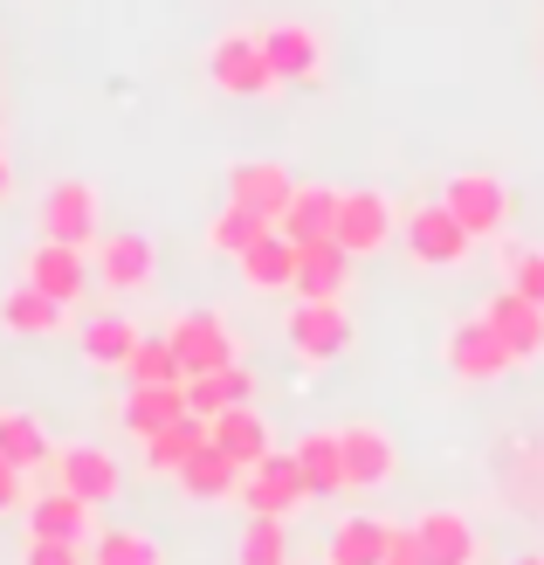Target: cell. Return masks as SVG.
Returning <instances> with one entry per match:
<instances>
[{
  "mask_svg": "<svg viewBox=\"0 0 544 565\" xmlns=\"http://www.w3.org/2000/svg\"><path fill=\"white\" fill-rule=\"evenodd\" d=\"M338 207H345V193H338V186H297L276 228L290 235L297 248L303 242H324V235H338Z\"/></svg>",
  "mask_w": 544,
  "mask_h": 565,
  "instance_id": "obj_23",
  "label": "cell"
},
{
  "mask_svg": "<svg viewBox=\"0 0 544 565\" xmlns=\"http://www.w3.org/2000/svg\"><path fill=\"white\" fill-rule=\"evenodd\" d=\"M263 55H269L276 83H310L324 70V35L310 21H269L263 28Z\"/></svg>",
  "mask_w": 544,
  "mask_h": 565,
  "instance_id": "obj_15",
  "label": "cell"
},
{
  "mask_svg": "<svg viewBox=\"0 0 544 565\" xmlns=\"http://www.w3.org/2000/svg\"><path fill=\"white\" fill-rule=\"evenodd\" d=\"M0 324H8L14 338H55V331H70V303H55L49 290H35V282H14L8 297H0Z\"/></svg>",
  "mask_w": 544,
  "mask_h": 565,
  "instance_id": "obj_21",
  "label": "cell"
},
{
  "mask_svg": "<svg viewBox=\"0 0 544 565\" xmlns=\"http://www.w3.org/2000/svg\"><path fill=\"white\" fill-rule=\"evenodd\" d=\"M21 565H90V545H55V539H28Z\"/></svg>",
  "mask_w": 544,
  "mask_h": 565,
  "instance_id": "obj_37",
  "label": "cell"
},
{
  "mask_svg": "<svg viewBox=\"0 0 544 565\" xmlns=\"http://www.w3.org/2000/svg\"><path fill=\"white\" fill-rule=\"evenodd\" d=\"M166 345H173L180 373L200 380V373H221V365H235V324H227L221 310H180V318L166 324Z\"/></svg>",
  "mask_w": 544,
  "mask_h": 565,
  "instance_id": "obj_3",
  "label": "cell"
},
{
  "mask_svg": "<svg viewBox=\"0 0 544 565\" xmlns=\"http://www.w3.org/2000/svg\"><path fill=\"white\" fill-rule=\"evenodd\" d=\"M380 565H427L420 531H414V524H393V531H386V558H380Z\"/></svg>",
  "mask_w": 544,
  "mask_h": 565,
  "instance_id": "obj_38",
  "label": "cell"
},
{
  "mask_svg": "<svg viewBox=\"0 0 544 565\" xmlns=\"http://www.w3.org/2000/svg\"><path fill=\"white\" fill-rule=\"evenodd\" d=\"M297 462L310 476V490L318 497H345L352 490V469H345V441H338V428H318L297 441Z\"/></svg>",
  "mask_w": 544,
  "mask_h": 565,
  "instance_id": "obj_28",
  "label": "cell"
},
{
  "mask_svg": "<svg viewBox=\"0 0 544 565\" xmlns=\"http://www.w3.org/2000/svg\"><path fill=\"white\" fill-rule=\"evenodd\" d=\"M214 448H221V456H235L242 469H255L276 441H269V420L255 414V407H227V414L214 420Z\"/></svg>",
  "mask_w": 544,
  "mask_h": 565,
  "instance_id": "obj_31",
  "label": "cell"
},
{
  "mask_svg": "<svg viewBox=\"0 0 544 565\" xmlns=\"http://www.w3.org/2000/svg\"><path fill=\"white\" fill-rule=\"evenodd\" d=\"M414 531H420V552H427V565H482V539H476V524L462 518V511H420L414 518Z\"/></svg>",
  "mask_w": 544,
  "mask_h": 565,
  "instance_id": "obj_16",
  "label": "cell"
},
{
  "mask_svg": "<svg viewBox=\"0 0 544 565\" xmlns=\"http://www.w3.org/2000/svg\"><path fill=\"white\" fill-rule=\"evenodd\" d=\"M255 401V373L235 359V365H221V373H200V380H186V414H200V420H221L227 407H248Z\"/></svg>",
  "mask_w": 544,
  "mask_h": 565,
  "instance_id": "obj_24",
  "label": "cell"
},
{
  "mask_svg": "<svg viewBox=\"0 0 544 565\" xmlns=\"http://www.w3.org/2000/svg\"><path fill=\"white\" fill-rule=\"evenodd\" d=\"M76 338H83V359H90L97 373H125L131 352L146 345V331H138L125 310H97L90 324H76Z\"/></svg>",
  "mask_w": 544,
  "mask_h": 565,
  "instance_id": "obj_19",
  "label": "cell"
},
{
  "mask_svg": "<svg viewBox=\"0 0 544 565\" xmlns=\"http://www.w3.org/2000/svg\"><path fill=\"white\" fill-rule=\"evenodd\" d=\"M518 565H544V552H531V558H518Z\"/></svg>",
  "mask_w": 544,
  "mask_h": 565,
  "instance_id": "obj_41",
  "label": "cell"
},
{
  "mask_svg": "<svg viewBox=\"0 0 544 565\" xmlns=\"http://www.w3.org/2000/svg\"><path fill=\"white\" fill-rule=\"evenodd\" d=\"M399 235H407V256H414L420 269H462V263H469V248H476V235H469L441 201L414 207L407 221H399Z\"/></svg>",
  "mask_w": 544,
  "mask_h": 565,
  "instance_id": "obj_5",
  "label": "cell"
},
{
  "mask_svg": "<svg viewBox=\"0 0 544 565\" xmlns=\"http://www.w3.org/2000/svg\"><path fill=\"white\" fill-rule=\"evenodd\" d=\"M510 290L544 303V248H518V256H510Z\"/></svg>",
  "mask_w": 544,
  "mask_h": 565,
  "instance_id": "obj_36",
  "label": "cell"
},
{
  "mask_svg": "<svg viewBox=\"0 0 544 565\" xmlns=\"http://www.w3.org/2000/svg\"><path fill=\"white\" fill-rule=\"evenodd\" d=\"M393 235H399V207L386 201L380 186H352L345 207H338V248L359 263V256H380Z\"/></svg>",
  "mask_w": 544,
  "mask_h": 565,
  "instance_id": "obj_9",
  "label": "cell"
},
{
  "mask_svg": "<svg viewBox=\"0 0 544 565\" xmlns=\"http://www.w3.org/2000/svg\"><path fill=\"white\" fill-rule=\"evenodd\" d=\"M482 324H490L510 352H518V365H531V359H544V303H531V297H518L503 282L497 297H482V310H476Z\"/></svg>",
  "mask_w": 544,
  "mask_h": 565,
  "instance_id": "obj_14",
  "label": "cell"
},
{
  "mask_svg": "<svg viewBox=\"0 0 544 565\" xmlns=\"http://www.w3.org/2000/svg\"><path fill=\"white\" fill-rule=\"evenodd\" d=\"M242 476H248V469L207 441V448H200V456L180 469V490H186L193 503H227V497H242Z\"/></svg>",
  "mask_w": 544,
  "mask_h": 565,
  "instance_id": "obj_27",
  "label": "cell"
},
{
  "mask_svg": "<svg viewBox=\"0 0 544 565\" xmlns=\"http://www.w3.org/2000/svg\"><path fill=\"white\" fill-rule=\"evenodd\" d=\"M0 456H8L21 476H35L55 462V435H49V420L42 414H28V407H0Z\"/></svg>",
  "mask_w": 544,
  "mask_h": 565,
  "instance_id": "obj_22",
  "label": "cell"
},
{
  "mask_svg": "<svg viewBox=\"0 0 544 565\" xmlns=\"http://www.w3.org/2000/svg\"><path fill=\"white\" fill-rule=\"evenodd\" d=\"M8 193H14V166L0 159V201H8Z\"/></svg>",
  "mask_w": 544,
  "mask_h": 565,
  "instance_id": "obj_40",
  "label": "cell"
},
{
  "mask_svg": "<svg viewBox=\"0 0 544 565\" xmlns=\"http://www.w3.org/2000/svg\"><path fill=\"white\" fill-rule=\"evenodd\" d=\"M242 282H248V290H297V242L282 235V228L263 235L242 256Z\"/></svg>",
  "mask_w": 544,
  "mask_h": 565,
  "instance_id": "obj_30",
  "label": "cell"
},
{
  "mask_svg": "<svg viewBox=\"0 0 544 565\" xmlns=\"http://www.w3.org/2000/svg\"><path fill=\"white\" fill-rule=\"evenodd\" d=\"M441 359H448V373L469 380V386H490V380H510V373H518V352H510L482 318H462V324H455L448 345H441Z\"/></svg>",
  "mask_w": 544,
  "mask_h": 565,
  "instance_id": "obj_7",
  "label": "cell"
},
{
  "mask_svg": "<svg viewBox=\"0 0 544 565\" xmlns=\"http://www.w3.org/2000/svg\"><path fill=\"white\" fill-rule=\"evenodd\" d=\"M345 282H352V256L338 248V235L297 248V297H345Z\"/></svg>",
  "mask_w": 544,
  "mask_h": 565,
  "instance_id": "obj_25",
  "label": "cell"
},
{
  "mask_svg": "<svg viewBox=\"0 0 544 565\" xmlns=\"http://www.w3.org/2000/svg\"><path fill=\"white\" fill-rule=\"evenodd\" d=\"M125 380H131V386H166V380H186V373H180V359H173V345H166V338H146V345L131 352Z\"/></svg>",
  "mask_w": 544,
  "mask_h": 565,
  "instance_id": "obj_35",
  "label": "cell"
},
{
  "mask_svg": "<svg viewBox=\"0 0 544 565\" xmlns=\"http://www.w3.org/2000/svg\"><path fill=\"white\" fill-rule=\"evenodd\" d=\"M90 565H166V552H159L152 531H138V524H104L90 539Z\"/></svg>",
  "mask_w": 544,
  "mask_h": 565,
  "instance_id": "obj_33",
  "label": "cell"
},
{
  "mask_svg": "<svg viewBox=\"0 0 544 565\" xmlns=\"http://www.w3.org/2000/svg\"><path fill=\"white\" fill-rule=\"evenodd\" d=\"M55 483L63 490H76L83 503H110L125 490V462L110 456V448H97V441H70V448H55Z\"/></svg>",
  "mask_w": 544,
  "mask_h": 565,
  "instance_id": "obj_11",
  "label": "cell"
},
{
  "mask_svg": "<svg viewBox=\"0 0 544 565\" xmlns=\"http://www.w3.org/2000/svg\"><path fill=\"white\" fill-rule=\"evenodd\" d=\"M42 242H70V248H97L104 242V193L90 180H55L35 207Z\"/></svg>",
  "mask_w": 544,
  "mask_h": 565,
  "instance_id": "obj_1",
  "label": "cell"
},
{
  "mask_svg": "<svg viewBox=\"0 0 544 565\" xmlns=\"http://www.w3.org/2000/svg\"><path fill=\"white\" fill-rule=\"evenodd\" d=\"M310 497H318V490H310V476H303V462H297V448H269V456L242 476V503H248V518H297Z\"/></svg>",
  "mask_w": 544,
  "mask_h": 565,
  "instance_id": "obj_2",
  "label": "cell"
},
{
  "mask_svg": "<svg viewBox=\"0 0 544 565\" xmlns=\"http://www.w3.org/2000/svg\"><path fill=\"white\" fill-rule=\"evenodd\" d=\"M207 441H214V420L180 414V420H166L159 435H146V441H138V456H146V469H152V476H180V469H186V462H193Z\"/></svg>",
  "mask_w": 544,
  "mask_h": 565,
  "instance_id": "obj_18",
  "label": "cell"
},
{
  "mask_svg": "<svg viewBox=\"0 0 544 565\" xmlns=\"http://www.w3.org/2000/svg\"><path fill=\"white\" fill-rule=\"evenodd\" d=\"M290 193H297V180L282 173L276 159H242L235 173H227V201H242V207L269 214V221H282V207H290Z\"/></svg>",
  "mask_w": 544,
  "mask_h": 565,
  "instance_id": "obj_20",
  "label": "cell"
},
{
  "mask_svg": "<svg viewBox=\"0 0 544 565\" xmlns=\"http://www.w3.org/2000/svg\"><path fill=\"white\" fill-rule=\"evenodd\" d=\"M441 207L462 221L476 242H497V235L510 228V186H503L497 173H455V180L441 186Z\"/></svg>",
  "mask_w": 544,
  "mask_h": 565,
  "instance_id": "obj_6",
  "label": "cell"
},
{
  "mask_svg": "<svg viewBox=\"0 0 544 565\" xmlns=\"http://www.w3.org/2000/svg\"><path fill=\"white\" fill-rule=\"evenodd\" d=\"M180 414H186V380H166V386H131L118 420H125V435L146 441V435H159L166 420H180Z\"/></svg>",
  "mask_w": 544,
  "mask_h": 565,
  "instance_id": "obj_26",
  "label": "cell"
},
{
  "mask_svg": "<svg viewBox=\"0 0 544 565\" xmlns=\"http://www.w3.org/2000/svg\"><path fill=\"white\" fill-rule=\"evenodd\" d=\"M338 441H345L352 490H380V483H393L399 448H393V435H386V428H372V420H352V428H338Z\"/></svg>",
  "mask_w": 544,
  "mask_h": 565,
  "instance_id": "obj_17",
  "label": "cell"
},
{
  "mask_svg": "<svg viewBox=\"0 0 544 565\" xmlns=\"http://www.w3.org/2000/svg\"><path fill=\"white\" fill-rule=\"evenodd\" d=\"M386 518H338L324 539V565H380L386 558Z\"/></svg>",
  "mask_w": 544,
  "mask_h": 565,
  "instance_id": "obj_29",
  "label": "cell"
},
{
  "mask_svg": "<svg viewBox=\"0 0 544 565\" xmlns=\"http://www.w3.org/2000/svg\"><path fill=\"white\" fill-rule=\"evenodd\" d=\"M235 558L242 565H290V518H248Z\"/></svg>",
  "mask_w": 544,
  "mask_h": 565,
  "instance_id": "obj_34",
  "label": "cell"
},
{
  "mask_svg": "<svg viewBox=\"0 0 544 565\" xmlns=\"http://www.w3.org/2000/svg\"><path fill=\"white\" fill-rule=\"evenodd\" d=\"M263 235H276V221L255 214V207H242V201H227V207L207 221V248H214V256H235V263H242Z\"/></svg>",
  "mask_w": 544,
  "mask_h": 565,
  "instance_id": "obj_32",
  "label": "cell"
},
{
  "mask_svg": "<svg viewBox=\"0 0 544 565\" xmlns=\"http://www.w3.org/2000/svg\"><path fill=\"white\" fill-rule=\"evenodd\" d=\"M90 263H97V282H110L118 297H138V290H152V276H159V248L152 235H104L90 248Z\"/></svg>",
  "mask_w": 544,
  "mask_h": 565,
  "instance_id": "obj_13",
  "label": "cell"
},
{
  "mask_svg": "<svg viewBox=\"0 0 544 565\" xmlns=\"http://www.w3.org/2000/svg\"><path fill=\"white\" fill-rule=\"evenodd\" d=\"M28 539H55V545H90L97 539V503H83L76 490H35L28 497Z\"/></svg>",
  "mask_w": 544,
  "mask_h": 565,
  "instance_id": "obj_12",
  "label": "cell"
},
{
  "mask_svg": "<svg viewBox=\"0 0 544 565\" xmlns=\"http://www.w3.org/2000/svg\"><path fill=\"white\" fill-rule=\"evenodd\" d=\"M28 282H35V290H49L55 303H83V290H90L97 282V263H90V248H70V242H35L28 248Z\"/></svg>",
  "mask_w": 544,
  "mask_h": 565,
  "instance_id": "obj_10",
  "label": "cell"
},
{
  "mask_svg": "<svg viewBox=\"0 0 544 565\" xmlns=\"http://www.w3.org/2000/svg\"><path fill=\"white\" fill-rule=\"evenodd\" d=\"M14 511H28V476L0 456V518H14Z\"/></svg>",
  "mask_w": 544,
  "mask_h": 565,
  "instance_id": "obj_39",
  "label": "cell"
},
{
  "mask_svg": "<svg viewBox=\"0 0 544 565\" xmlns=\"http://www.w3.org/2000/svg\"><path fill=\"white\" fill-rule=\"evenodd\" d=\"M290 352L303 365H331V359H345L352 352V310L345 297H303L290 310Z\"/></svg>",
  "mask_w": 544,
  "mask_h": 565,
  "instance_id": "obj_4",
  "label": "cell"
},
{
  "mask_svg": "<svg viewBox=\"0 0 544 565\" xmlns=\"http://www.w3.org/2000/svg\"><path fill=\"white\" fill-rule=\"evenodd\" d=\"M207 76L221 83L227 97H269L276 90V70H269V55H263V35H214L207 42Z\"/></svg>",
  "mask_w": 544,
  "mask_h": 565,
  "instance_id": "obj_8",
  "label": "cell"
}]
</instances>
